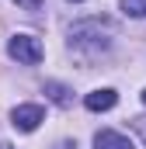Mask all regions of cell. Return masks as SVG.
Segmentation results:
<instances>
[{
  "instance_id": "cell-2",
  "label": "cell",
  "mask_w": 146,
  "mask_h": 149,
  "mask_svg": "<svg viewBox=\"0 0 146 149\" xmlns=\"http://www.w3.org/2000/svg\"><path fill=\"white\" fill-rule=\"evenodd\" d=\"M7 56L18 59L21 66H38L42 56H45V49H42V42H38L35 35H14L7 42Z\"/></svg>"
},
{
  "instance_id": "cell-12",
  "label": "cell",
  "mask_w": 146,
  "mask_h": 149,
  "mask_svg": "<svg viewBox=\"0 0 146 149\" xmlns=\"http://www.w3.org/2000/svg\"><path fill=\"white\" fill-rule=\"evenodd\" d=\"M143 104H146V90H143Z\"/></svg>"
},
{
  "instance_id": "cell-4",
  "label": "cell",
  "mask_w": 146,
  "mask_h": 149,
  "mask_svg": "<svg viewBox=\"0 0 146 149\" xmlns=\"http://www.w3.org/2000/svg\"><path fill=\"white\" fill-rule=\"evenodd\" d=\"M84 104H87V111H111L115 104H118V94L105 87V90H91L87 97H84Z\"/></svg>"
},
{
  "instance_id": "cell-9",
  "label": "cell",
  "mask_w": 146,
  "mask_h": 149,
  "mask_svg": "<svg viewBox=\"0 0 146 149\" xmlns=\"http://www.w3.org/2000/svg\"><path fill=\"white\" fill-rule=\"evenodd\" d=\"M14 3H18V7H25V10H35V7H42L45 0H14Z\"/></svg>"
},
{
  "instance_id": "cell-6",
  "label": "cell",
  "mask_w": 146,
  "mask_h": 149,
  "mask_svg": "<svg viewBox=\"0 0 146 149\" xmlns=\"http://www.w3.org/2000/svg\"><path fill=\"white\" fill-rule=\"evenodd\" d=\"M45 97H49L52 104H59V108H70L73 104V90L63 87V83H45Z\"/></svg>"
},
{
  "instance_id": "cell-1",
  "label": "cell",
  "mask_w": 146,
  "mask_h": 149,
  "mask_svg": "<svg viewBox=\"0 0 146 149\" xmlns=\"http://www.w3.org/2000/svg\"><path fill=\"white\" fill-rule=\"evenodd\" d=\"M108 45H111V28H108V21H101V17L80 21V24L70 28V49L80 52L84 59H94V56L108 52Z\"/></svg>"
},
{
  "instance_id": "cell-8",
  "label": "cell",
  "mask_w": 146,
  "mask_h": 149,
  "mask_svg": "<svg viewBox=\"0 0 146 149\" xmlns=\"http://www.w3.org/2000/svg\"><path fill=\"white\" fill-rule=\"evenodd\" d=\"M132 128H136V135L146 142V114H139V118H132Z\"/></svg>"
},
{
  "instance_id": "cell-7",
  "label": "cell",
  "mask_w": 146,
  "mask_h": 149,
  "mask_svg": "<svg viewBox=\"0 0 146 149\" xmlns=\"http://www.w3.org/2000/svg\"><path fill=\"white\" fill-rule=\"evenodd\" d=\"M122 10L129 17H143L146 14V0H122Z\"/></svg>"
},
{
  "instance_id": "cell-5",
  "label": "cell",
  "mask_w": 146,
  "mask_h": 149,
  "mask_svg": "<svg viewBox=\"0 0 146 149\" xmlns=\"http://www.w3.org/2000/svg\"><path fill=\"white\" fill-rule=\"evenodd\" d=\"M94 149H132V142H129L122 132L105 128V132H98V135H94Z\"/></svg>"
},
{
  "instance_id": "cell-13",
  "label": "cell",
  "mask_w": 146,
  "mask_h": 149,
  "mask_svg": "<svg viewBox=\"0 0 146 149\" xmlns=\"http://www.w3.org/2000/svg\"><path fill=\"white\" fill-rule=\"evenodd\" d=\"M70 3H80V0H70Z\"/></svg>"
},
{
  "instance_id": "cell-10",
  "label": "cell",
  "mask_w": 146,
  "mask_h": 149,
  "mask_svg": "<svg viewBox=\"0 0 146 149\" xmlns=\"http://www.w3.org/2000/svg\"><path fill=\"white\" fill-rule=\"evenodd\" d=\"M59 149H77V142H59Z\"/></svg>"
},
{
  "instance_id": "cell-11",
  "label": "cell",
  "mask_w": 146,
  "mask_h": 149,
  "mask_svg": "<svg viewBox=\"0 0 146 149\" xmlns=\"http://www.w3.org/2000/svg\"><path fill=\"white\" fill-rule=\"evenodd\" d=\"M0 149H11V146H7V142H0Z\"/></svg>"
},
{
  "instance_id": "cell-3",
  "label": "cell",
  "mask_w": 146,
  "mask_h": 149,
  "mask_svg": "<svg viewBox=\"0 0 146 149\" xmlns=\"http://www.w3.org/2000/svg\"><path fill=\"white\" fill-rule=\"evenodd\" d=\"M42 121H45V108L42 104H18L11 111V125L18 132H35Z\"/></svg>"
}]
</instances>
